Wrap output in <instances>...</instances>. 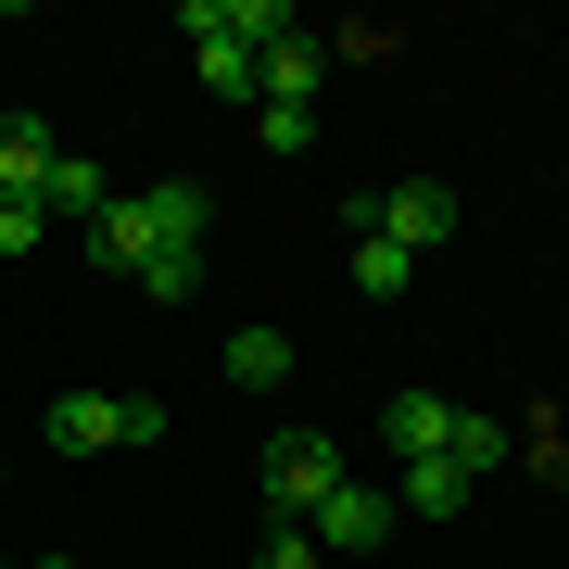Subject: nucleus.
<instances>
[{"mask_svg": "<svg viewBox=\"0 0 569 569\" xmlns=\"http://www.w3.org/2000/svg\"><path fill=\"white\" fill-rule=\"evenodd\" d=\"M342 216L367 228V241H392V253H430V241L456 228V190H443V178H392V190H355Z\"/></svg>", "mask_w": 569, "mask_h": 569, "instance_id": "f257e3e1", "label": "nucleus"}, {"mask_svg": "<svg viewBox=\"0 0 569 569\" xmlns=\"http://www.w3.org/2000/svg\"><path fill=\"white\" fill-rule=\"evenodd\" d=\"M329 493H342V443H329V430H266V507L317 519Z\"/></svg>", "mask_w": 569, "mask_h": 569, "instance_id": "f03ea898", "label": "nucleus"}, {"mask_svg": "<svg viewBox=\"0 0 569 569\" xmlns=\"http://www.w3.org/2000/svg\"><path fill=\"white\" fill-rule=\"evenodd\" d=\"M317 77H329V39H305V26H291L279 51H253V102H279V114H305Z\"/></svg>", "mask_w": 569, "mask_h": 569, "instance_id": "7ed1b4c3", "label": "nucleus"}, {"mask_svg": "<svg viewBox=\"0 0 569 569\" xmlns=\"http://www.w3.org/2000/svg\"><path fill=\"white\" fill-rule=\"evenodd\" d=\"M140 216H152V253H203V228H216L203 178H152V190H140Z\"/></svg>", "mask_w": 569, "mask_h": 569, "instance_id": "20e7f679", "label": "nucleus"}, {"mask_svg": "<svg viewBox=\"0 0 569 569\" xmlns=\"http://www.w3.org/2000/svg\"><path fill=\"white\" fill-rule=\"evenodd\" d=\"M51 443H63V456L127 443V392H51Z\"/></svg>", "mask_w": 569, "mask_h": 569, "instance_id": "39448f33", "label": "nucleus"}, {"mask_svg": "<svg viewBox=\"0 0 569 569\" xmlns=\"http://www.w3.org/2000/svg\"><path fill=\"white\" fill-rule=\"evenodd\" d=\"M77 241H89V266H102V279H140V266H152V216H140V203H102Z\"/></svg>", "mask_w": 569, "mask_h": 569, "instance_id": "423d86ee", "label": "nucleus"}, {"mask_svg": "<svg viewBox=\"0 0 569 569\" xmlns=\"http://www.w3.org/2000/svg\"><path fill=\"white\" fill-rule=\"evenodd\" d=\"M102 203H114V190H102V164H89V152H51V178H39V216H51V228H89Z\"/></svg>", "mask_w": 569, "mask_h": 569, "instance_id": "0eeeda50", "label": "nucleus"}, {"mask_svg": "<svg viewBox=\"0 0 569 569\" xmlns=\"http://www.w3.org/2000/svg\"><path fill=\"white\" fill-rule=\"evenodd\" d=\"M443 430H456L443 392H392V406H380V443L392 456H443Z\"/></svg>", "mask_w": 569, "mask_h": 569, "instance_id": "6e6552de", "label": "nucleus"}, {"mask_svg": "<svg viewBox=\"0 0 569 569\" xmlns=\"http://www.w3.org/2000/svg\"><path fill=\"white\" fill-rule=\"evenodd\" d=\"M305 531H317V545H380V531H392V493H367V481H342V493H329V507H317Z\"/></svg>", "mask_w": 569, "mask_h": 569, "instance_id": "1a4fd4ad", "label": "nucleus"}, {"mask_svg": "<svg viewBox=\"0 0 569 569\" xmlns=\"http://www.w3.org/2000/svg\"><path fill=\"white\" fill-rule=\"evenodd\" d=\"M51 152H63V140H51L39 114H0V190H26V203H39V178H51Z\"/></svg>", "mask_w": 569, "mask_h": 569, "instance_id": "9d476101", "label": "nucleus"}, {"mask_svg": "<svg viewBox=\"0 0 569 569\" xmlns=\"http://www.w3.org/2000/svg\"><path fill=\"white\" fill-rule=\"evenodd\" d=\"M468 493H481V481H468L456 456H406V507H418V519H456Z\"/></svg>", "mask_w": 569, "mask_h": 569, "instance_id": "9b49d317", "label": "nucleus"}, {"mask_svg": "<svg viewBox=\"0 0 569 569\" xmlns=\"http://www.w3.org/2000/svg\"><path fill=\"white\" fill-rule=\"evenodd\" d=\"M228 380H241V392H279L291 380V329H241V342H228Z\"/></svg>", "mask_w": 569, "mask_h": 569, "instance_id": "f8f14e48", "label": "nucleus"}, {"mask_svg": "<svg viewBox=\"0 0 569 569\" xmlns=\"http://www.w3.org/2000/svg\"><path fill=\"white\" fill-rule=\"evenodd\" d=\"M443 456L468 468V481H493V468H507V418H468V406H456V430H443Z\"/></svg>", "mask_w": 569, "mask_h": 569, "instance_id": "ddd939ff", "label": "nucleus"}, {"mask_svg": "<svg viewBox=\"0 0 569 569\" xmlns=\"http://www.w3.org/2000/svg\"><path fill=\"white\" fill-rule=\"evenodd\" d=\"M127 291H152V305H190V291H203V253H152Z\"/></svg>", "mask_w": 569, "mask_h": 569, "instance_id": "4468645a", "label": "nucleus"}, {"mask_svg": "<svg viewBox=\"0 0 569 569\" xmlns=\"http://www.w3.org/2000/svg\"><path fill=\"white\" fill-rule=\"evenodd\" d=\"M406 266H418V253H392V241H355V291H367V305H392V291H406Z\"/></svg>", "mask_w": 569, "mask_h": 569, "instance_id": "2eb2a0df", "label": "nucleus"}, {"mask_svg": "<svg viewBox=\"0 0 569 569\" xmlns=\"http://www.w3.org/2000/svg\"><path fill=\"white\" fill-rule=\"evenodd\" d=\"M39 241H51V216L26 203V190H0V266H13V253H39Z\"/></svg>", "mask_w": 569, "mask_h": 569, "instance_id": "dca6fc26", "label": "nucleus"}, {"mask_svg": "<svg viewBox=\"0 0 569 569\" xmlns=\"http://www.w3.org/2000/svg\"><path fill=\"white\" fill-rule=\"evenodd\" d=\"M253 569H317V531H305V519H266V545H253Z\"/></svg>", "mask_w": 569, "mask_h": 569, "instance_id": "f3484780", "label": "nucleus"}, {"mask_svg": "<svg viewBox=\"0 0 569 569\" xmlns=\"http://www.w3.org/2000/svg\"><path fill=\"white\" fill-rule=\"evenodd\" d=\"M203 89H228V102H253V51H228V39H203Z\"/></svg>", "mask_w": 569, "mask_h": 569, "instance_id": "a211bd4d", "label": "nucleus"}, {"mask_svg": "<svg viewBox=\"0 0 569 569\" xmlns=\"http://www.w3.org/2000/svg\"><path fill=\"white\" fill-rule=\"evenodd\" d=\"M26 569H77V557H26Z\"/></svg>", "mask_w": 569, "mask_h": 569, "instance_id": "6ab92c4d", "label": "nucleus"}, {"mask_svg": "<svg viewBox=\"0 0 569 569\" xmlns=\"http://www.w3.org/2000/svg\"><path fill=\"white\" fill-rule=\"evenodd\" d=\"M13 569H26V557H13Z\"/></svg>", "mask_w": 569, "mask_h": 569, "instance_id": "aec40b11", "label": "nucleus"}]
</instances>
